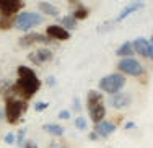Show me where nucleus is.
<instances>
[{"instance_id": "1", "label": "nucleus", "mask_w": 153, "mask_h": 148, "mask_svg": "<svg viewBox=\"0 0 153 148\" xmlns=\"http://www.w3.org/2000/svg\"><path fill=\"white\" fill-rule=\"evenodd\" d=\"M16 73H18V80L5 93V99L7 98H18L23 101L31 99L41 88V80L36 77L34 70H31L30 67H25V65L18 67Z\"/></svg>"}, {"instance_id": "2", "label": "nucleus", "mask_w": 153, "mask_h": 148, "mask_svg": "<svg viewBox=\"0 0 153 148\" xmlns=\"http://www.w3.org/2000/svg\"><path fill=\"white\" fill-rule=\"evenodd\" d=\"M86 107L90 111V117L94 124H100L104 121L106 115V107H104V101H103V95L100 91H88L86 95Z\"/></svg>"}, {"instance_id": "3", "label": "nucleus", "mask_w": 153, "mask_h": 148, "mask_svg": "<svg viewBox=\"0 0 153 148\" xmlns=\"http://www.w3.org/2000/svg\"><path fill=\"white\" fill-rule=\"evenodd\" d=\"M28 103L18 98H7L5 99V119L8 124L15 125L20 122L23 112H26Z\"/></svg>"}, {"instance_id": "4", "label": "nucleus", "mask_w": 153, "mask_h": 148, "mask_svg": "<svg viewBox=\"0 0 153 148\" xmlns=\"http://www.w3.org/2000/svg\"><path fill=\"white\" fill-rule=\"evenodd\" d=\"M126 85V78L119 73H112V75H108V77L101 78L100 80V90L109 93V95H117L119 90Z\"/></svg>"}, {"instance_id": "5", "label": "nucleus", "mask_w": 153, "mask_h": 148, "mask_svg": "<svg viewBox=\"0 0 153 148\" xmlns=\"http://www.w3.org/2000/svg\"><path fill=\"white\" fill-rule=\"evenodd\" d=\"M41 21H42V16L38 15V13L23 12L15 18V28L20 30V31H26V30H31V28L36 26V24H39Z\"/></svg>"}, {"instance_id": "6", "label": "nucleus", "mask_w": 153, "mask_h": 148, "mask_svg": "<svg viewBox=\"0 0 153 148\" xmlns=\"http://www.w3.org/2000/svg\"><path fill=\"white\" fill-rule=\"evenodd\" d=\"M117 68L122 72V73L132 75V77H138V75L143 73V67L138 60L132 59V57H127V59H122L121 62L117 64Z\"/></svg>"}, {"instance_id": "7", "label": "nucleus", "mask_w": 153, "mask_h": 148, "mask_svg": "<svg viewBox=\"0 0 153 148\" xmlns=\"http://www.w3.org/2000/svg\"><path fill=\"white\" fill-rule=\"evenodd\" d=\"M21 8H25V2H21V0H0V13L2 15L13 16Z\"/></svg>"}, {"instance_id": "8", "label": "nucleus", "mask_w": 153, "mask_h": 148, "mask_svg": "<svg viewBox=\"0 0 153 148\" xmlns=\"http://www.w3.org/2000/svg\"><path fill=\"white\" fill-rule=\"evenodd\" d=\"M51 41H52V39L46 38V36H42L39 33H30V34L23 36V38H20L18 44H20L21 47H30V46H34V44H49Z\"/></svg>"}, {"instance_id": "9", "label": "nucleus", "mask_w": 153, "mask_h": 148, "mask_svg": "<svg viewBox=\"0 0 153 148\" xmlns=\"http://www.w3.org/2000/svg\"><path fill=\"white\" fill-rule=\"evenodd\" d=\"M46 33H47V38L49 39H56V41H68L70 39V33L64 26H59V24L47 26Z\"/></svg>"}, {"instance_id": "10", "label": "nucleus", "mask_w": 153, "mask_h": 148, "mask_svg": "<svg viewBox=\"0 0 153 148\" xmlns=\"http://www.w3.org/2000/svg\"><path fill=\"white\" fill-rule=\"evenodd\" d=\"M28 59H30L33 64L41 65V64H46V62H49V60H52V52H51L49 49H38V50H34V52H31L30 56H28Z\"/></svg>"}, {"instance_id": "11", "label": "nucleus", "mask_w": 153, "mask_h": 148, "mask_svg": "<svg viewBox=\"0 0 153 148\" xmlns=\"http://www.w3.org/2000/svg\"><path fill=\"white\" fill-rule=\"evenodd\" d=\"M116 130V125L112 124V122H106V121H103V122H100V124H94V133L96 135H100V137H109L112 132Z\"/></svg>"}, {"instance_id": "12", "label": "nucleus", "mask_w": 153, "mask_h": 148, "mask_svg": "<svg viewBox=\"0 0 153 148\" xmlns=\"http://www.w3.org/2000/svg\"><path fill=\"white\" fill-rule=\"evenodd\" d=\"M132 46H134V52H137L138 56H142V57H148V50H150V44H148V41H147V39L138 38V39H135V41L132 42Z\"/></svg>"}, {"instance_id": "13", "label": "nucleus", "mask_w": 153, "mask_h": 148, "mask_svg": "<svg viewBox=\"0 0 153 148\" xmlns=\"http://www.w3.org/2000/svg\"><path fill=\"white\" fill-rule=\"evenodd\" d=\"M129 103H130V96L124 95V93H117V95L112 96V99H111L112 107H116V109H122V107H126Z\"/></svg>"}, {"instance_id": "14", "label": "nucleus", "mask_w": 153, "mask_h": 148, "mask_svg": "<svg viewBox=\"0 0 153 148\" xmlns=\"http://www.w3.org/2000/svg\"><path fill=\"white\" fill-rule=\"evenodd\" d=\"M39 10L44 12L46 15H51V16H57V15H59V10H57L51 2H39Z\"/></svg>"}, {"instance_id": "15", "label": "nucleus", "mask_w": 153, "mask_h": 148, "mask_svg": "<svg viewBox=\"0 0 153 148\" xmlns=\"http://www.w3.org/2000/svg\"><path fill=\"white\" fill-rule=\"evenodd\" d=\"M116 54H117V56H121V57H124V59L130 57V56L134 54V46H132V42H124L121 47L116 50Z\"/></svg>"}, {"instance_id": "16", "label": "nucleus", "mask_w": 153, "mask_h": 148, "mask_svg": "<svg viewBox=\"0 0 153 148\" xmlns=\"http://www.w3.org/2000/svg\"><path fill=\"white\" fill-rule=\"evenodd\" d=\"M12 26H15V18L13 16H7L0 13V30H10Z\"/></svg>"}, {"instance_id": "17", "label": "nucleus", "mask_w": 153, "mask_h": 148, "mask_svg": "<svg viewBox=\"0 0 153 148\" xmlns=\"http://www.w3.org/2000/svg\"><path fill=\"white\" fill-rule=\"evenodd\" d=\"M44 130L49 132L51 135H56V137L64 135V129H62L60 125H57V124H46L44 125Z\"/></svg>"}, {"instance_id": "18", "label": "nucleus", "mask_w": 153, "mask_h": 148, "mask_svg": "<svg viewBox=\"0 0 153 148\" xmlns=\"http://www.w3.org/2000/svg\"><path fill=\"white\" fill-rule=\"evenodd\" d=\"M88 15H90V10L88 8H85V7H76V8L74 10V16L75 20H85V18H88Z\"/></svg>"}, {"instance_id": "19", "label": "nucleus", "mask_w": 153, "mask_h": 148, "mask_svg": "<svg viewBox=\"0 0 153 148\" xmlns=\"http://www.w3.org/2000/svg\"><path fill=\"white\" fill-rule=\"evenodd\" d=\"M60 23L64 24V28H65L67 31H68V30H74V28H76V20H75L74 16H64V18L60 20Z\"/></svg>"}, {"instance_id": "20", "label": "nucleus", "mask_w": 153, "mask_h": 148, "mask_svg": "<svg viewBox=\"0 0 153 148\" xmlns=\"http://www.w3.org/2000/svg\"><path fill=\"white\" fill-rule=\"evenodd\" d=\"M138 7H142V3H134L132 7H129V8H126V10H124V12L121 13V15H119V18H117V20H124V18H126L127 15H130V13H132L134 10H137Z\"/></svg>"}, {"instance_id": "21", "label": "nucleus", "mask_w": 153, "mask_h": 148, "mask_svg": "<svg viewBox=\"0 0 153 148\" xmlns=\"http://www.w3.org/2000/svg\"><path fill=\"white\" fill-rule=\"evenodd\" d=\"M75 127H76V129H80V130L86 129V121H85V117H76V121H75Z\"/></svg>"}, {"instance_id": "22", "label": "nucleus", "mask_w": 153, "mask_h": 148, "mask_svg": "<svg viewBox=\"0 0 153 148\" xmlns=\"http://www.w3.org/2000/svg\"><path fill=\"white\" fill-rule=\"evenodd\" d=\"M10 86H12V85H10L8 81H5V80H2V81H0V95H3V96H5V93L10 90Z\"/></svg>"}, {"instance_id": "23", "label": "nucleus", "mask_w": 153, "mask_h": 148, "mask_svg": "<svg viewBox=\"0 0 153 148\" xmlns=\"http://www.w3.org/2000/svg\"><path fill=\"white\" fill-rule=\"evenodd\" d=\"M15 135L13 133H7L5 135V143H8V145H12V143H15Z\"/></svg>"}, {"instance_id": "24", "label": "nucleus", "mask_w": 153, "mask_h": 148, "mask_svg": "<svg viewBox=\"0 0 153 148\" xmlns=\"http://www.w3.org/2000/svg\"><path fill=\"white\" fill-rule=\"evenodd\" d=\"M23 137H25V130H20V133H18V138H16L18 145H23Z\"/></svg>"}, {"instance_id": "25", "label": "nucleus", "mask_w": 153, "mask_h": 148, "mask_svg": "<svg viewBox=\"0 0 153 148\" xmlns=\"http://www.w3.org/2000/svg\"><path fill=\"white\" fill-rule=\"evenodd\" d=\"M47 107V103H38L36 104V111H44Z\"/></svg>"}, {"instance_id": "26", "label": "nucleus", "mask_w": 153, "mask_h": 148, "mask_svg": "<svg viewBox=\"0 0 153 148\" xmlns=\"http://www.w3.org/2000/svg\"><path fill=\"white\" fill-rule=\"evenodd\" d=\"M59 117H60V119H68V117H70V112H68V111H60V112H59Z\"/></svg>"}, {"instance_id": "27", "label": "nucleus", "mask_w": 153, "mask_h": 148, "mask_svg": "<svg viewBox=\"0 0 153 148\" xmlns=\"http://www.w3.org/2000/svg\"><path fill=\"white\" fill-rule=\"evenodd\" d=\"M25 148H38V145H34L33 142H28L26 145H25Z\"/></svg>"}, {"instance_id": "28", "label": "nucleus", "mask_w": 153, "mask_h": 148, "mask_svg": "<svg viewBox=\"0 0 153 148\" xmlns=\"http://www.w3.org/2000/svg\"><path fill=\"white\" fill-rule=\"evenodd\" d=\"M148 57H150V59L153 60V44L150 46V50H148Z\"/></svg>"}, {"instance_id": "29", "label": "nucleus", "mask_w": 153, "mask_h": 148, "mask_svg": "<svg viewBox=\"0 0 153 148\" xmlns=\"http://www.w3.org/2000/svg\"><path fill=\"white\" fill-rule=\"evenodd\" d=\"M47 83H49V85H54V83H56V80H54L52 77H49V78H47Z\"/></svg>"}, {"instance_id": "30", "label": "nucleus", "mask_w": 153, "mask_h": 148, "mask_svg": "<svg viewBox=\"0 0 153 148\" xmlns=\"http://www.w3.org/2000/svg\"><path fill=\"white\" fill-rule=\"evenodd\" d=\"M96 137H98V135H96V133H94V132H93V133H91V135H90V138H91V140H96Z\"/></svg>"}, {"instance_id": "31", "label": "nucleus", "mask_w": 153, "mask_h": 148, "mask_svg": "<svg viewBox=\"0 0 153 148\" xmlns=\"http://www.w3.org/2000/svg\"><path fill=\"white\" fill-rule=\"evenodd\" d=\"M52 148H67V147H65V145H54Z\"/></svg>"}, {"instance_id": "32", "label": "nucleus", "mask_w": 153, "mask_h": 148, "mask_svg": "<svg viewBox=\"0 0 153 148\" xmlns=\"http://www.w3.org/2000/svg\"><path fill=\"white\" fill-rule=\"evenodd\" d=\"M3 117H5V114H3V112H2V111H0V121H2V119H3Z\"/></svg>"}, {"instance_id": "33", "label": "nucleus", "mask_w": 153, "mask_h": 148, "mask_svg": "<svg viewBox=\"0 0 153 148\" xmlns=\"http://www.w3.org/2000/svg\"><path fill=\"white\" fill-rule=\"evenodd\" d=\"M152 42H153V36H152Z\"/></svg>"}]
</instances>
